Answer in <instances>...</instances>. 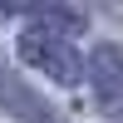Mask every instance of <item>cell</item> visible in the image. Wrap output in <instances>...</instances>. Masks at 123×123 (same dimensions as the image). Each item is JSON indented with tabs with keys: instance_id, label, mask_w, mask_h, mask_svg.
Here are the masks:
<instances>
[{
	"instance_id": "277c9868",
	"label": "cell",
	"mask_w": 123,
	"mask_h": 123,
	"mask_svg": "<svg viewBox=\"0 0 123 123\" xmlns=\"http://www.w3.org/2000/svg\"><path fill=\"white\" fill-rule=\"evenodd\" d=\"M118 123H123V118H118Z\"/></svg>"
},
{
	"instance_id": "3957f363",
	"label": "cell",
	"mask_w": 123,
	"mask_h": 123,
	"mask_svg": "<svg viewBox=\"0 0 123 123\" xmlns=\"http://www.w3.org/2000/svg\"><path fill=\"white\" fill-rule=\"evenodd\" d=\"M0 108H10V113L25 118V123H49V104L35 98L15 74H10V69H0Z\"/></svg>"
},
{
	"instance_id": "7a4b0ae2",
	"label": "cell",
	"mask_w": 123,
	"mask_h": 123,
	"mask_svg": "<svg viewBox=\"0 0 123 123\" xmlns=\"http://www.w3.org/2000/svg\"><path fill=\"white\" fill-rule=\"evenodd\" d=\"M89 79H94L98 98H118L123 94V44H98L89 54Z\"/></svg>"
},
{
	"instance_id": "6da1fadb",
	"label": "cell",
	"mask_w": 123,
	"mask_h": 123,
	"mask_svg": "<svg viewBox=\"0 0 123 123\" xmlns=\"http://www.w3.org/2000/svg\"><path fill=\"white\" fill-rule=\"evenodd\" d=\"M20 59H25L30 69H39L44 79H54V84H79V79H84V64H79L74 39L59 35V30H49V25H30L25 35H20Z\"/></svg>"
}]
</instances>
